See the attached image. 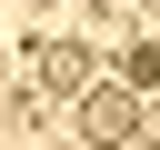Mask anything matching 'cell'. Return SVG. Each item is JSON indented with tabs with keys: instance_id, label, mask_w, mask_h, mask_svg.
I'll list each match as a JSON object with an SVG mask.
<instances>
[{
	"instance_id": "6da1fadb",
	"label": "cell",
	"mask_w": 160,
	"mask_h": 150,
	"mask_svg": "<svg viewBox=\"0 0 160 150\" xmlns=\"http://www.w3.org/2000/svg\"><path fill=\"white\" fill-rule=\"evenodd\" d=\"M130 120H140L130 90H90V100H80V130H90V140H130Z\"/></svg>"
}]
</instances>
